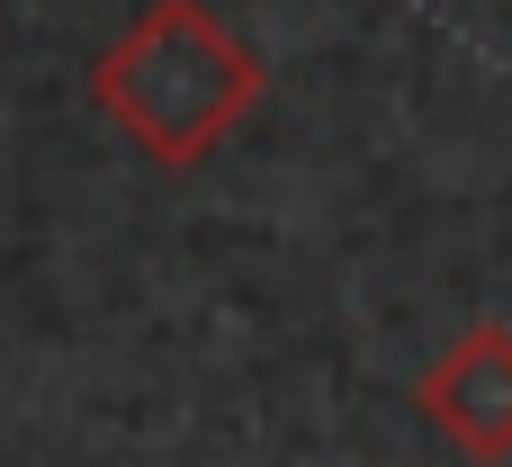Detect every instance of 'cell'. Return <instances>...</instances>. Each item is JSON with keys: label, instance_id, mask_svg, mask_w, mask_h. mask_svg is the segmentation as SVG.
I'll use <instances>...</instances> for the list:
<instances>
[{"label": "cell", "instance_id": "obj_1", "mask_svg": "<svg viewBox=\"0 0 512 467\" xmlns=\"http://www.w3.org/2000/svg\"><path fill=\"white\" fill-rule=\"evenodd\" d=\"M99 117L162 171L207 162L261 99V54L207 9V0H144L117 45L90 63Z\"/></svg>", "mask_w": 512, "mask_h": 467}, {"label": "cell", "instance_id": "obj_2", "mask_svg": "<svg viewBox=\"0 0 512 467\" xmlns=\"http://www.w3.org/2000/svg\"><path fill=\"white\" fill-rule=\"evenodd\" d=\"M414 414L450 441V450H468V459H512V333L504 324H477V333H459L423 378H414Z\"/></svg>", "mask_w": 512, "mask_h": 467}]
</instances>
